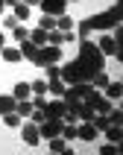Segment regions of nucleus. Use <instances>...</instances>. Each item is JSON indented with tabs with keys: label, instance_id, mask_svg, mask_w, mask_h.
Masks as SVG:
<instances>
[{
	"label": "nucleus",
	"instance_id": "obj_1",
	"mask_svg": "<svg viewBox=\"0 0 123 155\" xmlns=\"http://www.w3.org/2000/svg\"><path fill=\"white\" fill-rule=\"evenodd\" d=\"M76 41H79L76 59H73V61H65V64L59 68V76H62L65 85H73V82H91V76L105 68V56L100 53V47H97L91 38H76Z\"/></svg>",
	"mask_w": 123,
	"mask_h": 155
},
{
	"label": "nucleus",
	"instance_id": "obj_2",
	"mask_svg": "<svg viewBox=\"0 0 123 155\" xmlns=\"http://www.w3.org/2000/svg\"><path fill=\"white\" fill-rule=\"evenodd\" d=\"M120 21H123V9H120V3L114 0V6H111V9H105V12H100V15H94V18L79 21V24H76V38H88L94 29H100V32H108V29H114Z\"/></svg>",
	"mask_w": 123,
	"mask_h": 155
},
{
	"label": "nucleus",
	"instance_id": "obj_3",
	"mask_svg": "<svg viewBox=\"0 0 123 155\" xmlns=\"http://www.w3.org/2000/svg\"><path fill=\"white\" fill-rule=\"evenodd\" d=\"M56 61H62V47H56V44H44V47H38L32 64H35V68H47V64H56Z\"/></svg>",
	"mask_w": 123,
	"mask_h": 155
},
{
	"label": "nucleus",
	"instance_id": "obj_4",
	"mask_svg": "<svg viewBox=\"0 0 123 155\" xmlns=\"http://www.w3.org/2000/svg\"><path fill=\"white\" fill-rule=\"evenodd\" d=\"M62 129H65V120H62V117H47V120L38 126V135H41V140H50V138H59Z\"/></svg>",
	"mask_w": 123,
	"mask_h": 155
},
{
	"label": "nucleus",
	"instance_id": "obj_5",
	"mask_svg": "<svg viewBox=\"0 0 123 155\" xmlns=\"http://www.w3.org/2000/svg\"><path fill=\"white\" fill-rule=\"evenodd\" d=\"M18 129L24 132V143H26V147H38V143H41L38 126H35L32 120H21V126H18Z\"/></svg>",
	"mask_w": 123,
	"mask_h": 155
},
{
	"label": "nucleus",
	"instance_id": "obj_6",
	"mask_svg": "<svg viewBox=\"0 0 123 155\" xmlns=\"http://www.w3.org/2000/svg\"><path fill=\"white\" fill-rule=\"evenodd\" d=\"M97 47H100V53H103V56H114L117 61L123 59V53H120V44L114 41L111 35H105V38H100V41H97Z\"/></svg>",
	"mask_w": 123,
	"mask_h": 155
},
{
	"label": "nucleus",
	"instance_id": "obj_7",
	"mask_svg": "<svg viewBox=\"0 0 123 155\" xmlns=\"http://www.w3.org/2000/svg\"><path fill=\"white\" fill-rule=\"evenodd\" d=\"M38 6H41L44 15H65L68 0H38Z\"/></svg>",
	"mask_w": 123,
	"mask_h": 155
},
{
	"label": "nucleus",
	"instance_id": "obj_8",
	"mask_svg": "<svg viewBox=\"0 0 123 155\" xmlns=\"http://www.w3.org/2000/svg\"><path fill=\"white\" fill-rule=\"evenodd\" d=\"M65 111H68V105L62 97H56L53 103H44V117H62L65 120Z\"/></svg>",
	"mask_w": 123,
	"mask_h": 155
},
{
	"label": "nucleus",
	"instance_id": "obj_9",
	"mask_svg": "<svg viewBox=\"0 0 123 155\" xmlns=\"http://www.w3.org/2000/svg\"><path fill=\"white\" fill-rule=\"evenodd\" d=\"M97 135H100V132H97V126H94L91 120H82V126H76V138H79V140H85V143L97 140Z\"/></svg>",
	"mask_w": 123,
	"mask_h": 155
},
{
	"label": "nucleus",
	"instance_id": "obj_10",
	"mask_svg": "<svg viewBox=\"0 0 123 155\" xmlns=\"http://www.w3.org/2000/svg\"><path fill=\"white\" fill-rule=\"evenodd\" d=\"M47 143H50V149H53V152H65V155H73V149H70V143H68L65 138H62V135H59V138H50Z\"/></svg>",
	"mask_w": 123,
	"mask_h": 155
},
{
	"label": "nucleus",
	"instance_id": "obj_11",
	"mask_svg": "<svg viewBox=\"0 0 123 155\" xmlns=\"http://www.w3.org/2000/svg\"><path fill=\"white\" fill-rule=\"evenodd\" d=\"M56 29H62V32H73L76 29V21L70 15H56Z\"/></svg>",
	"mask_w": 123,
	"mask_h": 155
},
{
	"label": "nucleus",
	"instance_id": "obj_12",
	"mask_svg": "<svg viewBox=\"0 0 123 155\" xmlns=\"http://www.w3.org/2000/svg\"><path fill=\"white\" fill-rule=\"evenodd\" d=\"M120 94H123V82H111V79H108V85H105V100H111V103H114V100H120Z\"/></svg>",
	"mask_w": 123,
	"mask_h": 155
},
{
	"label": "nucleus",
	"instance_id": "obj_13",
	"mask_svg": "<svg viewBox=\"0 0 123 155\" xmlns=\"http://www.w3.org/2000/svg\"><path fill=\"white\" fill-rule=\"evenodd\" d=\"M18 50H21V56H24V59L32 61V59H35V53H38V47H35L29 38H24V41H18Z\"/></svg>",
	"mask_w": 123,
	"mask_h": 155
},
{
	"label": "nucleus",
	"instance_id": "obj_14",
	"mask_svg": "<svg viewBox=\"0 0 123 155\" xmlns=\"http://www.w3.org/2000/svg\"><path fill=\"white\" fill-rule=\"evenodd\" d=\"M65 82H62V76H53V79H47V91H50L53 97H65Z\"/></svg>",
	"mask_w": 123,
	"mask_h": 155
},
{
	"label": "nucleus",
	"instance_id": "obj_15",
	"mask_svg": "<svg viewBox=\"0 0 123 155\" xmlns=\"http://www.w3.org/2000/svg\"><path fill=\"white\" fill-rule=\"evenodd\" d=\"M12 97H15V100H29V97H32V88H29V82H18V85L12 88Z\"/></svg>",
	"mask_w": 123,
	"mask_h": 155
},
{
	"label": "nucleus",
	"instance_id": "obj_16",
	"mask_svg": "<svg viewBox=\"0 0 123 155\" xmlns=\"http://www.w3.org/2000/svg\"><path fill=\"white\" fill-rule=\"evenodd\" d=\"M9 111H15V97L12 94H0V117Z\"/></svg>",
	"mask_w": 123,
	"mask_h": 155
},
{
	"label": "nucleus",
	"instance_id": "obj_17",
	"mask_svg": "<svg viewBox=\"0 0 123 155\" xmlns=\"http://www.w3.org/2000/svg\"><path fill=\"white\" fill-rule=\"evenodd\" d=\"M26 38H29L35 47H44V44H47V29H41V26H38V29H32V32L26 35Z\"/></svg>",
	"mask_w": 123,
	"mask_h": 155
},
{
	"label": "nucleus",
	"instance_id": "obj_18",
	"mask_svg": "<svg viewBox=\"0 0 123 155\" xmlns=\"http://www.w3.org/2000/svg\"><path fill=\"white\" fill-rule=\"evenodd\" d=\"M0 56H3V59H6V61H12V64H15V61H21V59H24V56H21V50H18V47H3V50H0Z\"/></svg>",
	"mask_w": 123,
	"mask_h": 155
},
{
	"label": "nucleus",
	"instance_id": "obj_19",
	"mask_svg": "<svg viewBox=\"0 0 123 155\" xmlns=\"http://www.w3.org/2000/svg\"><path fill=\"white\" fill-rule=\"evenodd\" d=\"M15 111L21 114V117H29V111H32V100H15Z\"/></svg>",
	"mask_w": 123,
	"mask_h": 155
},
{
	"label": "nucleus",
	"instance_id": "obj_20",
	"mask_svg": "<svg viewBox=\"0 0 123 155\" xmlns=\"http://www.w3.org/2000/svg\"><path fill=\"white\" fill-rule=\"evenodd\" d=\"M111 108H114V103H111V100H105V97H100V100H97V108H94V111H97V114H108Z\"/></svg>",
	"mask_w": 123,
	"mask_h": 155
},
{
	"label": "nucleus",
	"instance_id": "obj_21",
	"mask_svg": "<svg viewBox=\"0 0 123 155\" xmlns=\"http://www.w3.org/2000/svg\"><path fill=\"white\" fill-rule=\"evenodd\" d=\"M3 123H6L9 129H18V126H21V114H18V111H9V114H3Z\"/></svg>",
	"mask_w": 123,
	"mask_h": 155
},
{
	"label": "nucleus",
	"instance_id": "obj_22",
	"mask_svg": "<svg viewBox=\"0 0 123 155\" xmlns=\"http://www.w3.org/2000/svg\"><path fill=\"white\" fill-rule=\"evenodd\" d=\"M97 126V132H105L108 129V126H111V123H108V114H94V120H91Z\"/></svg>",
	"mask_w": 123,
	"mask_h": 155
},
{
	"label": "nucleus",
	"instance_id": "obj_23",
	"mask_svg": "<svg viewBox=\"0 0 123 155\" xmlns=\"http://www.w3.org/2000/svg\"><path fill=\"white\" fill-rule=\"evenodd\" d=\"M105 138L111 140V143H120V138H123V129H120V126H108V129H105Z\"/></svg>",
	"mask_w": 123,
	"mask_h": 155
},
{
	"label": "nucleus",
	"instance_id": "obj_24",
	"mask_svg": "<svg viewBox=\"0 0 123 155\" xmlns=\"http://www.w3.org/2000/svg\"><path fill=\"white\" fill-rule=\"evenodd\" d=\"M15 12H12V15L18 18V21H26V18H29V6H26V3H15Z\"/></svg>",
	"mask_w": 123,
	"mask_h": 155
},
{
	"label": "nucleus",
	"instance_id": "obj_25",
	"mask_svg": "<svg viewBox=\"0 0 123 155\" xmlns=\"http://www.w3.org/2000/svg\"><path fill=\"white\" fill-rule=\"evenodd\" d=\"M62 138L68 140V143H70V140H76V123H65V129H62Z\"/></svg>",
	"mask_w": 123,
	"mask_h": 155
},
{
	"label": "nucleus",
	"instance_id": "obj_26",
	"mask_svg": "<svg viewBox=\"0 0 123 155\" xmlns=\"http://www.w3.org/2000/svg\"><path fill=\"white\" fill-rule=\"evenodd\" d=\"M91 85H94V88H105V85H108L105 70H100V73H94V76H91Z\"/></svg>",
	"mask_w": 123,
	"mask_h": 155
},
{
	"label": "nucleus",
	"instance_id": "obj_27",
	"mask_svg": "<svg viewBox=\"0 0 123 155\" xmlns=\"http://www.w3.org/2000/svg\"><path fill=\"white\" fill-rule=\"evenodd\" d=\"M41 29H47V32H50V29H56V15H41Z\"/></svg>",
	"mask_w": 123,
	"mask_h": 155
},
{
	"label": "nucleus",
	"instance_id": "obj_28",
	"mask_svg": "<svg viewBox=\"0 0 123 155\" xmlns=\"http://www.w3.org/2000/svg\"><path fill=\"white\" fill-rule=\"evenodd\" d=\"M26 35H29V29H26V26H21V24L12 26V38H15V41H24Z\"/></svg>",
	"mask_w": 123,
	"mask_h": 155
},
{
	"label": "nucleus",
	"instance_id": "obj_29",
	"mask_svg": "<svg viewBox=\"0 0 123 155\" xmlns=\"http://www.w3.org/2000/svg\"><path fill=\"white\" fill-rule=\"evenodd\" d=\"M108 123H111V126H120V123H123L120 108H111V111H108Z\"/></svg>",
	"mask_w": 123,
	"mask_h": 155
},
{
	"label": "nucleus",
	"instance_id": "obj_30",
	"mask_svg": "<svg viewBox=\"0 0 123 155\" xmlns=\"http://www.w3.org/2000/svg\"><path fill=\"white\" fill-rule=\"evenodd\" d=\"M29 88H32V94H44L47 91V82L44 79H35V82H29Z\"/></svg>",
	"mask_w": 123,
	"mask_h": 155
},
{
	"label": "nucleus",
	"instance_id": "obj_31",
	"mask_svg": "<svg viewBox=\"0 0 123 155\" xmlns=\"http://www.w3.org/2000/svg\"><path fill=\"white\" fill-rule=\"evenodd\" d=\"M100 152H103V155H117V152H120V143H111V140H108Z\"/></svg>",
	"mask_w": 123,
	"mask_h": 155
},
{
	"label": "nucleus",
	"instance_id": "obj_32",
	"mask_svg": "<svg viewBox=\"0 0 123 155\" xmlns=\"http://www.w3.org/2000/svg\"><path fill=\"white\" fill-rule=\"evenodd\" d=\"M3 24H6V29H12V26H18L21 21H18L15 15H6V18H3Z\"/></svg>",
	"mask_w": 123,
	"mask_h": 155
},
{
	"label": "nucleus",
	"instance_id": "obj_33",
	"mask_svg": "<svg viewBox=\"0 0 123 155\" xmlns=\"http://www.w3.org/2000/svg\"><path fill=\"white\" fill-rule=\"evenodd\" d=\"M3 47H6V35L0 32V50H3Z\"/></svg>",
	"mask_w": 123,
	"mask_h": 155
},
{
	"label": "nucleus",
	"instance_id": "obj_34",
	"mask_svg": "<svg viewBox=\"0 0 123 155\" xmlns=\"http://www.w3.org/2000/svg\"><path fill=\"white\" fill-rule=\"evenodd\" d=\"M3 3H6V6H15V3H21V0H3Z\"/></svg>",
	"mask_w": 123,
	"mask_h": 155
},
{
	"label": "nucleus",
	"instance_id": "obj_35",
	"mask_svg": "<svg viewBox=\"0 0 123 155\" xmlns=\"http://www.w3.org/2000/svg\"><path fill=\"white\" fill-rule=\"evenodd\" d=\"M3 9H6V3H3V0H0V12H3Z\"/></svg>",
	"mask_w": 123,
	"mask_h": 155
}]
</instances>
